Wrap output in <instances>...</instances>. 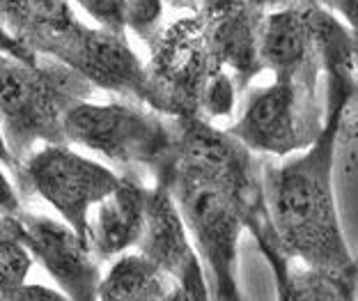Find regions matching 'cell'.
Instances as JSON below:
<instances>
[{
	"label": "cell",
	"instance_id": "15",
	"mask_svg": "<svg viewBox=\"0 0 358 301\" xmlns=\"http://www.w3.org/2000/svg\"><path fill=\"white\" fill-rule=\"evenodd\" d=\"M336 177L358 184V74L345 102L336 141Z\"/></svg>",
	"mask_w": 358,
	"mask_h": 301
},
{
	"label": "cell",
	"instance_id": "14",
	"mask_svg": "<svg viewBox=\"0 0 358 301\" xmlns=\"http://www.w3.org/2000/svg\"><path fill=\"white\" fill-rule=\"evenodd\" d=\"M159 274L148 258L141 253H127L110 262V270L103 274L96 301H136L141 290Z\"/></svg>",
	"mask_w": 358,
	"mask_h": 301
},
{
	"label": "cell",
	"instance_id": "8",
	"mask_svg": "<svg viewBox=\"0 0 358 301\" xmlns=\"http://www.w3.org/2000/svg\"><path fill=\"white\" fill-rule=\"evenodd\" d=\"M0 225L19 234L35 262L44 267L71 301H96L103 281L101 260L94 255L85 234L62 218L46 216L28 205L16 214H3Z\"/></svg>",
	"mask_w": 358,
	"mask_h": 301
},
{
	"label": "cell",
	"instance_id": "16",
	"mask_svg": "<svg viewBox=\"0 0 358 301\" xmlns=\"http://www.w3.org/2000/svg\"><path fill=\"white\" fill-rule=\"evenodd\" d=\"M35 258L14 230L0 225V292L16 290L28 283Z\"/></svg>",
	"mask_w": 358,
	"mask_h": 301
},
{
	"label": "cell",
	"instance_id": "21",
	"mask_svg": "<svg viewBox=\"0 0 358 301\" xmlns=\"http://www.w3.org/2000/svg\"><path fill=\"white\" fill-rule=\"evenodd\" d=\"M0 301H71L64 292L42 286V283H26V286L0 292Z\"/></svg>",
	"mask_w": 358,
	"mask_h": 301
},
{
	"label": "cell",
	"instance_id": "18",
	"mask_svg": "<svg viewBox=\"0 0 358 301\" xmlns=\"http://www.w3.org/2000/svg\"><path fill=\"white\" fill-rule=\"evenodd\" d=\"M166 0H127V30L152 44L164 28Z\"/></svg>",
	"mask_w": 358,
	"mask_h": 301
},
{
	"label": "cell",
	"instance_id": "12",
	"mask_svg": "<svg viewBox=\"0 0 358 301\" xmlns=\"http://www.w3.org/2000/svg\"><path fill=\"white\" fill-rule=\"evenodd\" d=\"M255 241L273 274L278 301H358V270H310L292 262L280 251L275 234H266Z\"/></svg>",
	"mask_w": 358,
	"mask_h": 301
},
{
	"label": "cell",
	"instance_id": "19",
	"mask_svg": "<svg viewBox=\"0 0 358 301\" xmlns=\"http://www.w3.org/2000/svg\"><path fill=\"white\" fill-rule=\"evenodd\" d=\"M83 7L96 26L113 32H127V0H71Z\"/></svg>",
	"mask_w": 358,
	"mask_h": 301
},
{
	"label": "cell",
	"instance_id": "9",
	"mask_svg": "<svg viewBox=\"0 0 358 301\" xmlns=\"http://www.w3.org/2000/svg\"><path fill=\"white\" fill-rule=\"evenodd\" d=\"M138 253L148 258L161 274L179 283L189 297H211L207 267L198 253L173 191L161 180L152 184L148 225L138 244Z\"/></svg>",
	"mask_w": 358,
	"mask_h": 301
},
{
	"label": "cell",
	"instance_id": "17",
	"mask_svg": "<svg viewBox=\"0 0 358 301\" xmlns=\"http://www.w3.org/2000/svg\"><path fill=\"white\" fill-rule=\"evenodd\" d=\"M239 85L234 76L227 69L216 71L209 78V83L202 94V118L214 122L223 118H232L234 108H237V97H239Z\"/></svg>",
	"mask_w": 358,
	"mask_h": 301
},
{
	"label": "cell",
	"instance_id": "10",
	"mask_svg": "<svg viewBox=\"0 0 358 301\" xmlns=\"http://www.w3.org/2000/svg\"><path fill=\"white\" fill-rule=\"evenodd\" d=\"M259 62L275 80L320 88L324 58L317 42L313 3L287 5L264 16L259 30Z\"/></svg>",
	"mask_w": 358,
	"mask_h": 301
},
{
	"label": "cell",
	"instance_id": "20",
	"mask_svg": "<svg viewBox=\"0 0 358 301\" xmlns=\"http://www.w3.org/2000/svg\"><path fill=\"white\" fill-rule=\"evenodd\" d=\"M136 301H186V292L179 283H175L166 274H157L154 279L141 290Z\"/></svg>",
	"mask_w": 358,
	"mask_h": 301
},
{
	"label": "cell",
	"instance_id": "7",
	"mask_svg": "<svg viewBox=\"0 0 358 301\" xmlns=\"http://www.w3.org/2000/svg\"><path fill=\"white\" fill-rule=\"evenodd\" d=\"M39 55L67 64L99 90L152 108L148 64H143L129 46L127 32H113L101 26L92 28L78 21L74 28L51 39Z\"/></svg>",
	"mask_w": 358,
	"mask_h": 301
},
{
	"label": "cell",
	"instance_id": "6",
	"mask_svg": "<svg viewBox=\"0 0 358 301\" xmlns=\"http://www.w3.org/2000/svg\"><path fill=\"white\" fill-rule=\"evenodd\" d=\"M150 51L152 108L170 118H202L205 88L223 69L211 53L205 19L193 14L164 28Z\"/></svg>",
	"mask_w": 358,
	"mask_h": 301
},
{
	"label": "cell",
	"instance_id": "22",
	"mask_svg": "<svg viewBox=\"0 0 358 301\" xmlns=\"http://www.w3.org/2000/svg\"><path fill=\"white\" fill-rule=\"evenodd\" d=\"M186 301H211V297H202V299H195V297H189V295H186Z\"/></svg>",
	"mask_w": 358,
	"mask_h": 301
},
{
	"label": "cell",
	"instance_id": "13",
	"mask_svg": "<svg viewBox=\"0 0 358 301\" xmlns=\"http://www.w3.org/2000/svg\"><path fill=\"white\" fill-rule=\"evenodd\" d=\"M76 23L71 0H3L5 35L35 53Z\"/></svg>",
	"mask_w": 358,
	"mask_h": 301
},
{
	"label": "cell",
	"instance_id": "2",
	"mask_svg": "<svg viewBox=\"0 0 358 301\" xmlns=\"http://www.w3.org/2000/svg\"><path fill=\"white\" fill-rule=\"evenodd\" d=\"M3 164L16 166L46 143H67L64 120L78 104L90 102L96 88L78 71L26 44L3 39Z\"/></svg>",
	"mask_w": 358,
	"mask_h": 301
},
{
	"label": "cell",
	"instance_id": "11",
	"mask_svg": "<svg viewBox=\"0 0 358 301\" xmlns=\"http://www.w3.org/2000/svg\"><path fill=\"white\" fill-rule=\"evenodd\" d=\"M152 198V186L141 175H124V180L103 202H99L87 223V241L101 262H113L138 248Z\"/></svg>",
	"mask_w": 358,
	"mask_h": 301
},
{
	"label": "cell",
	"instance_id": "5",
	"mask_svg": "<svg viewBox=\"0 0 358 301\" xmlns=\"http://www.w3.org/2000/svg\"><path fill=\"white\" fill-rule=\"evenodd\" d=\"M327 122L320 88L273 80L248 90L239 118L227 127L257 157L287 159L308 150Z\"/></svg>",
	"mask_w": 358,
	"mask_h": 301
},
{
	"label": "cell",
	"instance_id": "1",
	"mask_svg": "<svg viewBox=\"0 0 358 301\" xmlns=\"http://www.w3.org/2000/svg\"><path fill=\"white\" fill-rule=\"evenodd\" d=\"M317 42L327 71V122L308 150L264 161V196L275 241L292 262L327 272H354L336 202V141L345 102L356 78L352 35L315 5Z\"/></svg>",
	"mask_w": 358,
	"mask_h": 301
},
{
	"label": "cell",
	"instance_id": "3",
	"mask_svg": "<svg viewBox=\"0 0 358 301\" xmlns=\"http://www.w3.org/2000/svg\"><path fill=\"white\" fill-rule=\"evenodd\" d=\"M67 143L110 161L122 175L157 180L175 164V118L131 99L83 102L64 120Z\"/></svg>",
	"mask_w": 358,
	"mask_h": 301
},
{
	"label": "cell",
	"instance_id": "4",
	"mask_svg": "<svg viewBox=\"0 0 358 301\" xmlns=\"http://www.w3.org/2000/svg\"><path fill=\"white\" fill-rule=\"evenodd\" d=\"M23 198H39L58 211L62 221L87 237L92 209L103 202L124 180L115 168L85 157L69 143H46L23 161L5 168Z\"/></svg>",
	"mask_w": 358,
	"mask_h": 301
}]
</instances>
